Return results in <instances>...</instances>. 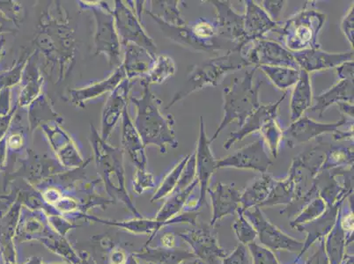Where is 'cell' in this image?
I'll return each mask as SVG.
<instances>
[{"instance_id": "obj_31", "label": "cell", "mask_w": 354, "mask_h": 264, "mask_svg": "<svg viewBox=\"0 0 354 264\" xmlns=\"http://www.w3.org/2000/svg\"><path fill=\"white\" fill-rule=\"evenodd\" d=\"M354 153L353 147L330 144L325 149V156L320 173L337 169L353 167Z\"/></svg>"}, {"instance_id": "obj_50", "label": "cell", "mask_w": 354, "mask_h": 264, "mask_svg": "<svg viewBox=\"0 0 354 264\" xmlns=\"http://www.w3.org/2000/svg\"><path fill=\"white\" fill-rule=\"evenodd\" d=\"M317 243H319L317 250H315V252L308 257L305 264H330L327 254L325 253L324 239L319 240Z\"/></svg>"}, {"instance_id": "obj_14", "label": "cell", "mask_w": 354, "mask_h": 264, "mask_svg": "<svg viewBox=\"0 0 354 264\" xmlns=\"http://www.w3.org/2000/svg\"><path fill=\"white\" fill-rule=\"evenodd\" d=\"M196 154V173L198 181L199 208L205 202V196L207 194L209 183H210L212 175L216 169L217 160L215 159L211 149V144L205 131L204 118L201 117V125H199V138Z\"/></svg>"}, {"instance_id": "obj_47", "label": "cell", "mask_w": 354, "mask_h": 264, "mask_svg": "<svg viewBox=\"0 0 354 264\" xmlns=\"http://www.w3.org/2000/svg\"><path fill=\"white\" fill-rule=\"evenodd\" d=\"M341 30H342L346 40L348 41L351 46L353 48V32H354V11L353 4L350 6L349 10L341 22Z\"/></svg>"}, {"instance_id": "obj_9", "label": "cell", "mask_w": 354, "mask_h": 264, "mask_svg": "<svg viewBox=\"0 0 354 264\" xmlns=\"http://www.w3.org/2000/svg\"><path fill=\"white\" fill-rule=\"evenodd\" d=\"M240 53L250 66L254 67L281 66L300 70L290 50L278 41L266 38L247 44Z\"/></svg>"}, {"instance_id": "obj_35", "label": "cell", "mask_w": 354, "mask_h": 264, "mask_svg": "<svg viewBox=\"0 0 354 264\" xmlns=\"http://www.w3.org/2000/svg\"><path fill=\"white\" fill-rule=\"evenodd\" d=\"M257 69L262 70L277 88L286 90L295 86L300 78L301 70L290 67L261 66Z\"/></svg>"}, {"instance_id": "obj_44", "label": "cell", "mask_w": 354, "mask_h": 264, "mask_svg": "<svg viewBox=\"0 0 354 264\" xmlns=\"http://www.w3.org/2000/svg\"><path fill=\"white\" fill-rule=\"evenodd\" d=\"M24 6L17 1H0V16L9 21H12L16 27H20L24 19Z\"/></svg>"}, {"instance_id": "obj_58", "label": "cell", "mask_w": 354, "mask_h": 264, "mask_svg": "<svg viewBox=\"0 0 354 264\" xmlns=\"http://www.w3.org/2000/svg\"><path fill=\"white\" fill-rule=\"evenodd\" d=\"M340 264H353V254L346 253Z\"/></svg>"}, {"instance_id": "obj_23", "label": "cell", "mask_w": 354, "mask_h": 264, "mask_svg": "<svg viewBox=\"0 0 354 264\" xmlns=\"http://www.w3.org/2000/svg\"><path fill=\"white\" fill-rule=\"evenodd\" d=\"M344 202H337V204L327 207L324 214L317 218V220L310 222V223L301 225L297 228L298 231L306 233L307 236L304 241V247L300 253L298 254L296 262L301 258V256L310 249L318 241L324 239L333 229L334 225L336 224L337 216H339L341 206Z\"/></svg>"}, {"instance_id": "obj_52", "label": "cell", "mask_w": 354, "mask_h": 264, "mask_svg": "<svg viewBox=\"0 0 354 264\" xmlns=\"http://www.w3.org/2000/svg\"><path fill=\"white\" fill-rule=\"evenodd\" d=\"M353 60H351L337 67V77H339V80L353 82Z\"/></svg>"}, {"instance_id": "obj_38", "label": "cell", "mask_w": 354, "mask_h": 264, "mask_svg": "<svg viewBox=\"0 0 354 264\" xmlns=\"http://www.w3.org/2000/svg\"><path fill=\"white\" fill-rule=\"evenodd\" d=\"M189 156L191 155L183 157V159L180 160L178 163L173 167L171 171L167 173L162 185H160L159 189H157L156 194H154L153 201L160 200V199L164 198L167 196L173 194L177 185H178L180 177H181L183 169H185L186 164L188 162Z\"/></svg>"}, {"instance_id": "obj_32", "label": "cell", "mask_w": 354, "mask_h": 264, "mask_svg": "<svg viewBox=\"0 0 354 264\" xmlns=\"http://www.w3.org/2000/svg\"><path fill=\"white\" fill-rule=\"evenodd\" d=\"M296 198V187L290 177L284 179L273 180V183L268 198L261 207L263 206L290 205Z\"/></svg>"}, {"instance_id": "obj_57", "label": "cell", "mask_w": 354, "mask_h": 264, "mask_svg": "<svg viewBox=\"0 0 354 264\" xmlns=\"http://www.w3.org/2000/svg\"><path fill=\"white\" fill-rule=\"evenodd\" d=\"M179 264H207L204 262V261L201 258H198V257H193V258L187 259L183 261V262Z\"/></svg>"}, {"instance_id": "obj_48", "label": "cell", "mask_w": 354, "mask_h": 264, "mask_svg": "<svg viewBox=\"0 0 354 264\" xmlns=\"http://www.w3.org/2000/svg\"><path fill=\"white\" fill-rule=\"evenodd\" d=\"M153 176L145 169H138L136 177H135V191L142 192L145 189L153 188Z\"/></svg>"}, {"instance_id": "obj_4", "label": "cell", "mask_w": 354, "mask_h": 264, "mask_svg": "<svg viewBox=\"0 0 354 264\" xmlns=\"http://www.w3.org/2000/svg\"><path fill=\"white\" fill-rule=\"evenodd\" d=\"M326 21V15L315 9L305 8L292 15L288 21L281 22L275 30L286 49L291 53L305 50L321 49L318 35Z\"/></svg>"}, {"instance_id": "obj_33", "label": "cell", "mask_w": 354, "mask_h": 264, "mask_svg": "<svg viewBox=\"0 0 354 264\" xmlns=\"http://www.w3.org/2000/svg\"><path fill=\"white\" fill-rule=\"evenodd\" d=\"M176 72V66L172 57L167 55H157L149 72L141 80L149 86L160 85L175 75Z\"/></svg>"}, {"instance_id": "obj_12", "label": "cell", "mask_w": 354, "mask_h": 264, "mask_svg": "<svg viewBox=\"0 0 354 264\" xmlns=\"http://www.w3.org/2000/svg\"><path fill=\"white\" fill-rule=\"evenodd\" d=\"M272 162L267 154L266 144L262 138L241 148L234 153L217 160L216 169H249L266 173Z\"/></svg>"}, {"instance_id": "obj_36", "label": "cell", "mask_w": 354, "mask_h": 264, "mask_svg": "<svg viewBox=\"0 0 354 264\" xmlns=\"http://www.w3.org/2000/svg\"><path fill=\"white\" fill-rule=\"evenodd\" d=\"M198 186V179H196L187 188L183 189L181 191L173 193L171 198L166 202V204L163 205L162 210L158 214V221H167L172 216L176 215L180 211L183 210V207L187 202L189 196L192 195V192Z\"/></svg>"}, {"instance_id": "obj_24", "label": "cell", "mask_w": 354, "mask_h": 264, "mask_svg": "<svg viewBox=\"0 0 354 264\" xmlns=\"http://www.w3.org/2000/svg\"><path fill=\"white\" fill-rule=\"evenodd\" d=\"M121 149L127 153L138 169H146L147 157L146 147L144 146L140 134L131 118L128 107L122 115Z\"/></svg>"}, {"instance_id": "obj_28", "label": "cell", "mask_w": 354, "mask_h": 264, "mask_svg": "<svg viewBox=\"0 0 354 264\" xmlns=\"http://www.w3.org/2000/svg\"><path fill=\"white\" fill-rule=\"evenodd\" d=\"M27 117L31 133L35 129L48 122H57L61 124L64 121L59 113L54 111L50 100L44 93L28 106Z\"/></svg>"}, {"instance_id": "obj_34", "label": "cell", "mask_w": 354, "mask_h": 264, "mask_svg": "<svg viewBox=\"0 0 354 264\" xmlns=\"http://www.w3.org/2000/svg\"><path fill=\"white\" fill-rule=\"evenodd\" d=\"M150 10L147 15H153L159 20L173 26H185L186 22L182 17L178 6L181 1H150Z\"/></svg>"}, {"instance_id": "obj_13", "label": "cell", "mask_w": 354, "mask_h": 264, "mask_svg": "<svg viewBox=\"0 0 354 264\" xmlns=\"http://www.w3.org/2000/svg\"><path fill=\"white\" fill-rule=\"evenodd\" d=\"M40 128L46 135L51 149L57 159L66 167L83 165L84 160L73 138L57 122H48Z\"/></svg>"}, {"instance_id": "obj_19", "label": "cell", "mask_w": 354, "mask_h": 264, "mask_svg": "<svg viewBox=\"0 0 354 264\" xmlns=\"http://www.w3.org/2000/svg\"><path fill=\"white\" fill-rule=\"evenodd\" d=\"M299 68L308 73L317 70L337 68L340 64L353 60V51L330 53L321 49L305 50L292 53Z\"/></svg>"}, {"instance_id": "obj_10", "label": "cell", "mask_w": 354, "mask_h": 264, "mask_svg": "<svg viewBox=\"0 0 354 264\" xmlns=\"http://www.w3.org/2000/svg\"><path fill=\"white\" fill-rule=\"evenodd\" d=\"M353 124V121H348V118L344 115L336 122H319L304 115L283 131V140L286 141L288 147L295 148L310 142L322 135H333L340 127Z\"/></svg>"}, {"instance_id": "obj_6", "label": "cell", "mask_w": 354, "mask_h": 264, "mask_svg": "<svg viewBox=\"0 0 354 264\" xmlns=\"http://www.w3.org/2000/svg\"><path fill=\"white\" fill-rule=\"evenodd\" d=\"M113 15L121 44H134L157 56V46L145 30L141 18L135 10L133 1H115Z\"/></svg>"}, {"instance_id": "obj_21", "label": "cell", "mask_w": 354, "mask_h": 264, "mask_svg": "<svg viewBox=\"0 0 354 264\" xmlns=\"http://www.w3.org/2000/svg\"><path fill=\"white\" fill-rule=\"evenodd\" d=\"M244 12V33L248 44L265 39L269 32H275L281 22L272 21L261 6L252 0H246Z\"/></svg>"}, {"instance_id": "obj_11", "label": "cell", "mask_w": 354, "mask_h": 264, "mask_svg": "<svg viewBox=\"0 0 354 264\" xmlns=\"http://www.w3.org/2000/svg\"><path fill=\"white\" fill-rule=\"evenodd\" d=\"M182 233L181 238L192 247L196 257L207 264H221L227 253L218 243L217 234L210 225H196Z\"/></svg>"}, {"instance_id": "obj_56", "label": "cell", "mask_w": 354, "mask_h": 264, "mask_svg": "<svg viewBox=\"0 0 354 264\" xmlns=\"http://www.w3.org/2000/svg\"><path fill=\"white\" fill-rule=\"evenodd\" d=\"M176 236L172 233H167L163 235L162 244L167 249H172L176 245Z\"/></svg>"}, {"instance_id": "obj_59", "label": "cell", "mask_w": 354, "mask_h": 264, "mask_svg": "<svg viewBox=\"0 0 354 264\" xmlns=\"http://www.w3.org/2000/svg\"><path fill=\"white\" fill-rule=\"evenodd\" d=\"M5 44H6L5 37H1V38H0V59H1V57H2L3 50H4Z\"/></svg>"}, {"instance_id": "obj_20", "label": "cell", "mask_w": 354, "mask_h": 264, "mask_svg": "<svg viewBox=\"0 0 354 264\" xmlns=\"http://www.w3.org/2000/svg\"><path fill=\"white\" fill-rule=\"evenodd\" d=\"M127 79L124 67L115 68L114 73L107 79L95 82L86 88L69 90L67 93V101L76 108H85L86 103L102 96L104 93L114 91L115 88Z\"/></svg>"}, {"instance_id": "obj_54", "label": "cell", "mask_w": 354, "mask_h": 264, "mask_svg": "<svg viewBox=\"0 0 354 264\" xmlns=\"http://www.w3.org/2000/svg\"><path fill=\"white\" fill-rule=\"evenodd\" d=\"M337 105V107H339L341 114L353 120V103L339 102Z\"/></svg>"}, {"instance_id": "obj_2", "label": "cell", "mask_w": 354, "mask_h": 264, "mask_svg": "<svg viewBox=\"0 0 354 264\" xmlns=\"http://www.w3.org/2000/svg\"><path fill=\"white\" fill-rule=\"evenodd\" d=\"M257 67L247 70L243 78H236L230 86L223 90V117L214 136L209 140L212 144L220 136L222 131L231 122H236L241 127L246 119L259 109V91L262 82L254 84Z\"/></svg>"}, {"instance_id": "obj_41", "label": "cell", "mask_w": 354, "mask_h": 264, "mask_svg": "<svg viewBox=\"0 0 354 264\" xmlns=\"http://www.w3.org/2000/svg\"><path fill=\"white\" fill-rule=\"evenodd\" d=\"M28 56H22L10 69L0 72V91L5 88H12L21 82L22 70L27 63Z\"/></svg>"}, {"instance_id": "obj_29", "label": "cell", "mask_w": 354, "mask_h": 264, "mask_svg": "<svg viewBox=\"0 0 354 264\" xmlns=\"http://www.w3.org/2000/svg\"><path fill=\"white\" fill-rule=\"evenodd\" d=\"M273 180L271 176L262 173V176L248 186L241 193V210L247 211L257 206L261 208L271 191Z\"/></svg>"}, {"instance_id": "obj_39", "label": "cell", "mask_w": 354, "mask_h": 264, "mask_svg": "<svg viewBox=\"0 0 354 264\" xmlns=\"http://www.w3.org/2000/svg\"><path fill=\"white\" fill-rule=\"evenodd\" d=\"M266 146L268 147L273 158H277L283 140V130L276 119L266 122L259 131Z\"/></svg>"}, {"instance_id": "obj_5", "label": "cell", "mask_w": 354, "mask_h": 264, "mask_svg": "<svg viewBox=\"0 0 354 264\" xmlns=\"http://www.w3.org/2000/svg\"><path fill=\"white\" fill-rule=\"evenodd\" d=\"M82 10L93 12L95 20V54H104L109 66L118 68L123 62V48L115 30L113 9L105 1H78Z\"/></svg>"}, {"instance_id": "obj_16", "label": "cell", "mask_w": 354, "mask_h": 264, "mask_svg": "<svg viewBox=\"0 0 354 264\" xmlns=\"http://www.w3.org/2000/svg\"><path fill=\"white\" fill-rule=\"evenodd\" d=\"M216 9L218 35L233 41L239 48V53L248 44L244 33V15L238 14L232 8L230 1H208Z\"/></svg>"}, {"instance_id": "obj_3", "label": "cell", "mask_w": 354, "mask_h": 264, "mask_svg": "<svg viewBox=\"0 0 354 264\" xmlns=\"http://www.w3.org/2000/svg\"><path fill=\"white\" fill-rule=\"evenodd\" d=\"M250 64L243 59L240 53H227L223 56L212 57L193 66L185 85L178 93L174 95L166 109L171 108L176 103L187 97L191 93L199 91L207 86H217L222 79L231 72H236Z\"/></svg>"}, {"instance_id": "obj_60", "label": "cell", "mask_w": 354, "mask_h": 264, "mask_svg": "<svg viewBox=\"0 0 354 264\" xmlns=\"http://www.w3.org/2000/svg\"><path fill=\"white\" fill-rule=\"evenodd\" d=\"M292 264H300V263H299L298 262H296V261H295V262L294 263H292Z\"/></svg>"}, {"instance_id": "obj_8", "label": "cell", "mask_w": 354, "mask_h": 264, "mask_svg": "<svg viewBox=\"0 0 354 264\" xmlns=\"http://www.w3.org/2000/svg\"><path fill=\"white\" fill-rule=\"evenodd\" d=\"M159 26L160 30L167 38L174 43L185 47L186 49L201 53H214L225 50L227 53H239V48L233 41L226 38L218 37L214 41H205L198 38L192 30L188 24L185 26H173L166 23L159 19L150 15Z\"/></svg>"}, {"instance_id": "obj_22", "label": "cell", "mask_w": 354, "mask_h": 264, "mask_svg": "<svg viewBox=\"0 0 354 264\" xmlns=\"http://www.w3.org/2000/svg\"><path fill=\"white\" fill-rule=\"evenodd\" d=\"M286 97V93L282 95L281 98H279V101L272 103V104L260 105L259 109H257L256 111H254L246 119L244 124L241 125L240 130L230 133L227 141L224 142V149L230 150L234 144L243 140L249 135L259 132L266 122L271 120V119H276L277 115H278L279 106Z\"/></svg>"}, {"instance_id": "obj_55", "label": "cell", "mask_w": 354, "mask_h": 264, "mask_svg": "<svg viewBox=\"0 0 354 264\" xmlns=\"http://www.w3.org/2000/svg\"><path fill=\"white\" fill-rule=\"evenodd\" d=\"M8 162V147H6V138L0 141V171L4 169Z\"/></svg>"}, {"instance_id": "obj_1", "label": "cell", "mask_w": 354, "mask_h": 264, "mask_svg": "<svg viewBox=\"0 0 354 264\" xmlns=\"http://www.w3.org/2000/svg\"><path fill=\"white\" fill-rule=\"evenodd\" d=\"M140 96H130L129 100L136 108L134 125L145 147H156L160 152L167 153L169 147H178L172 115H163L160 109V101L152 92L150 86L141 80Z\"/></svg>"}, {"instance_id": "obj_42", "label": "cell", "mask_w": 354, "mask_h": 264, "mask_svg": "<svg viewBox=\"0 0 354 264\" xmlns=\"http://www.w3.org/2000/svg\"><path fill=\"white\" fill-rule=\"evenodd\" d=\"M192 30L198 38L205 41H214L221 37L218 35L216 21H211L204 18H198L189 24Z\"/></svg>"}, {"instance_id": "obj_7", "label": "cell", "mask_w": 354, "mask_h": 264, "mask_svg": "<svg viewBox=\"0 0 354 264\" xmlns=\"http://www.w3.org/2000/svg\"><path fill=\"white\" fill-rule=\"evenodd\" d=\"M244 216L255 228L262 246L274 251L300 253L304 241L289 236L266 217L259 206L243 211Z\"/></svg>"}, {"instance_id": "obj_40", "label": "cell", "mask_w": 354, "mask_h": 264, "mask_svg": "<svg viewBox=\"0 0 354 264\" xmlns=\"http://www.w3.org/2000/svg\"><path fill=\"white\" fill-rule=\"evenodd\" d=\"M237 218L234 220L233 230L236 235L237 240L243 245H248L254 243L257 238V233L252 224L244 216L243 211L239 209L237 211Z\"/></svg>"}, {"instance_id": "obj_15", "label": "cell", "mask_w": 354, "mask_h": 264, "mask_svg": "<svg viewBox=\"0 0 354 264\" xmlns=\"http://www.w3.org/2000/svg\"><path fill=\"white\" fill-rule=\"evenodd\" d=\"M131 85V82L125 79L114 91L109 93L102 109L100 136L106 142H108L112 132L121 120L124 109L128 107Z\"/></svg>"}, {"instance_id": "obj_18", "label": "cell", "mask_w": 354, "mask_h": 264, "mask_svg": "<svg viewBox=\"0 0 354 264\" xmlns=\"http://www.w3.org/2000/svg\"><path fill=\"white\" fill-rule=\"evenodd\" d=\"M35 53L28 55L27 63L22 70L19 90L17 102L18 109H27L32 102L37 100L41 93H44L45 78L37 59Z\"/></svg>"}, {"instance_id": "obj_27", "label": "cell", "mask_w": 354, "mask_h": 264, "mask_svg": "<svg viewBox=\"0 0 354 264\" xmlns=\"http://www.w3.org/2000/svg\"><path fill=\"white\" fill-rule=\"evenodd\" d=\"M313 97L310 73L301 70L300 78L294 86L291 95L290 118L292 122L301 117L304 112L312 107Z\"/></svg>"}, {"instance_id": "obj_37", "label": "cell", "mask_w": 354, "mask_h": 264, "mask_svg": "<svg viewBox=\"0 0 354 264\" xmlns=\"http://www.w3.org/2000/svg\"><path fill=\"white\" fill-rule=\"evenodd\" d=\"M327 210V205L320 196H317L306 205L297 216L290 222V227L297 229L301 225L310 223V222L317 220L320 216L323 215Z\"/></svg>"}, {"instance_id": "obj_46", "label": "cell", "mask_w": 354, "mask_h": 264, "mask_svg": "<svg viewBox=\"0 0 354 264\" xmlns=\"http://www.w3.org/2000/svg\"><path fill=\"white\" fill-rule=\"evenodd\" d=\"M250 253L247 246L238 244L236 249L230 254H227L221 260V264H250Z\"/></svg>"}, {"instance_id": "obj_25", "label": "cell", "mask_w": 354, "mask_h": 264, "mask_svg": "<svg viewBox=\"0 0 354 264\" xmlns=\"http://www.w3.org/2000/svg\"><path fill=\"white\" fill-rule=\"evenodd\" d=\"M123 48V62L127 79L133 82V79H143L149 72L156 57L149 51L143 49L134 44L122 45Z\"/></svg>"}, {"instance_id": "obj_51", "label": "cell", "mask_w": 354, "mask_h": 264, "mask_svg": "<svg viewBox=\"0 0 354 264\" xmlns=\"http://www.w3.org/2000/svg\"><path fill=\"white\" fill-rule=\"evenodd\" d=\"M12 88H5L0 91V117H6L12 111Z\"/></svg>"}, {"instance_id": "obj_43", "label": "cell", "mask_w": 354, "mask_h": 264, "mask_svg": "<svg viewBox=\"0 0 354 264\" xmlns=\"http://www.w3.org/2000/svg\"><path fill=\"white\" fill-rule=\"evenodd\" d=\"M252 264H281L272 250L255 243L247 246Z\"/></svg>"}, {"instance_id": "obj_17", "label": "cell", "mask_w": 354, "mask_h": 264, "mask_svg": "<svg viewBox=\"0 0 354 264\" xmlns=\"http://www.w3.org/2000/svg\"><path fill=\"white\" fill-rule=\"evenodd\" d=\"M210 196L212 217L210 225L214 227L217 222L224 218L237 214L241 208V192L238 191L234 183L218 182L212 188L207 189Z\"/></svg>"}, {"instance_id": "obj_49", "label": "cell", "mask_w": 354, "mask_h": 264, "mask_svg": "<svg viewBox=\"0 0 354 264\" xmlns=\"http://www.w3.org/2000/svg\"><path fill=\"white\" fill-rule=\"evenodd\" d=\"M286 3V1H282V0L281 1H268V0H266V1H262L261 8L266 12V14L270 16L272 21H278V19L281 16L282 9L284 8Z\"/></svg>"}, {"instance_id": "obj_30", "label": "cell", "mask_w": 354, "mask_h": 264, "mask_svg": "<svg viewBox=\"0 0 354 264\" xmlns=\"http://www.w3.org/2000/svg\"><path fill=\"white\" fill-rule=\"evenodd\" d=\"M340 214V211H339ZM339 214L336 224L330 234L324 238V249L330 264H340L346 256L347 247L346 234L340 225Z\"/></svg>"}, {"instance_id": "obj_53", "label": "cell", "mask_w": 354, "mask_h": 264, "mask_svg": "<svg viewBox=\"0 0 354 264\" xmlns=\"http://www.w3.org/2000/svg\"><path fill=\"white\" fill-rule=\"evenodd\" d=\"M18 111L17 105L12 107V111L6 117H0V141L5 138L9 128L11 126L12 119Z\"/></svg>"}, {"instance_id": "obj_45", "label": "cell", "mask_w": 354, "mask_h": 264, "mask_svg": "<svg viewBox=\"0 0 354 264\" xmlns=\"http://www.w3.org/2000/svg\"><path fill=\"white\" fill-rule=\"evenodd\" d=\"M196 179H197V173H196V154L194 152L189 156L188 162L180 177L178 185L173 193L181 191L187 188Z\"/></svg>"}, {"instance_id": "obj_26", "label": "cell", "mask_w": 354, "mask_h": 264, "mask_svg": "<svg viewBox=\"0 0 354 264\" xmlns=\"http://www.w3.org/2000/svg\"><path fill=\"white\" fill-rule=\"evenodd\" d=\"M313 100L315 104L310 111L319 113V118H322L330 106L339 102L353 103V82L339 80L326 91L314 96Z\"/></svg>"}]
</instances>
